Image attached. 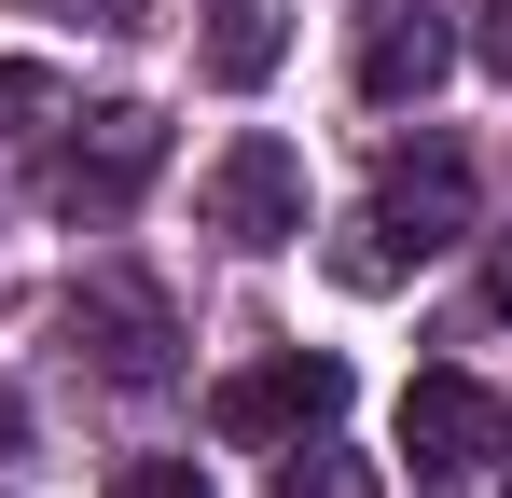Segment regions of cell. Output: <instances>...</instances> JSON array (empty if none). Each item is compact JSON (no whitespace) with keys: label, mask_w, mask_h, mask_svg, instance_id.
I'll list each match as a JSON object with an SVG mask.
<instances>
[{"label":"cell","mask_w":512,"mask_h":498,"mask_svg":"<svg viewBox=\"0 0 512 498\" xmlns=\"http://www.w3.org/2000/svg\"><path fill=\"white\" fill-rule=\"evenodd\" d=\"M443 70H457V28H443V14H416V0L360 14V97H374V111H416Z\"/></svg>","instance_id":"obj_7"},{"label":"cell","mask_w":512,"mask_h":498,"mask_svg":"<svg viewBox=\"0 0 512 498\" xmlns=\"http://www.w3.org/2000/svg\"><path fill=\"white\" fill-rule=\"evenodd\" d=\"M153 166H167V111L111 97V111H70V139H56V166H42V194H56L70 222H125V208L153 194Z\"/></svg>","instance_id":"obj_1"},{"label":"cell","mask_w":512,"mask_h":498,"mask_svg":"<svg viewBox=\"0 0 512 498\" xmlns=\"http://www.w3.org/2000/svg\"><path fill=\"white\" fill-rule=\"evenodd\" d=\"M360 263L374 277H402V263H429V249L471 236V153H443V139H416V153H388V180H374V222H360Z\"/></svg>","instance_id":"obj_3"},{"label":"cell","mask_w":512,"mask_h":498,"mask_svg":"<svg viewBox=\"0 0 512 498\" xmlns=\"http://www.w3.org/2000/svg\"><path fill=\"white\" fill-rule=\"evenodd\" d=\"M485 305L512 319V236H485Z\"/></svg>","instance_id":"obj_14"},{"label":"cell","mask_w":512,"mask_h":498,"mask_svg":"<svg viewBox=\"0 0 512 498\" xmlns=\"http://www.w3.org/2000/svg\"><path fill=\"white\" fill-rule=\"evenodd\" d=\"M333 415H346V360H333V346H263V360H236V374H222L208 429L277 457V443H305V429H333Z\"/></svg>","instance_id":"obj_2"},{"label":"cell","mask_w":512,"mask_h":498,"mask_svg":"<svg viewBox=\"0 0 512 498\" xmlns=\"http://www.w3.org/2000/svg\"><path fill=\"white\" fill-rule=\"evenodd\" d=\"M0 443H14V388H0Z\"/></svg>","instance_id":"obj_16"},{"label":"cell","mask_w":512,"mask_h":498,"mask_svg":"<svg viewBox=\"0 0 512 498\" xmlns=\"http://www.w3.org/2000/svg\"><path fill=\"white\" fill-rule=\"evenodd\" d=\"M70 346H84L111 388H167V374H180V360H167V346H180L167 291L125 277V263H84V277H70Z\"/></svg>","instance_id":"obj_4"},{"label":"cell","mask_w":512,"mask_h":498,"mask_svg":"<svg viewBox=\"0 0 512 498\" xmlns=\"http://www.w3.org/2000/svg\"><path fill=\"white\" fill-rule=\"evenodd\" d=\"M14 14H42V28H139L153 0H14Z\"/></svg>","instance_id":"obj_11"},{"label":"cell","mask_w":512,"mask_h":498,"mask_svg":"<svg viewBox=\"0 0 512 498\" xmlns=\"http://www.w3.org/2000/svg\"><path fill=\"white\" fill-rule=\"evenodd\" d=\"M208 236L222 249H305V153L291 139H222L208 153Z\"/></svg>","instance_id":"obj_5"},{"label":"cell","mask_w":512,"mask_h":498,"mask_svg":"<svg viewBox=\"0 0 512 498\" xmlns=\"http://www.w3.org/2000/svg\"><path fill=\"white\" fill-rule=\"evenodd\" d=\"M263 498H374V471L346 457L333 429H305V443H277V485H263Z\"/></svg>","instance_id":"obj_9"},{"label":"cell","mask_w":512,"mask_h":498,"mask_svg":"<svg viewBox=\"0 0 512 498\" xmlns=\"http://www.w3.org/2000/svg\"><path fill=\"white\" fill-rule=\"evenodd\" d=\"M499 485H512V415H499Z\"/></svg>","instance_id":"obj_15"},{"label":"cell","mask_w":512,"mask_h":498,"mask_svg":"<svg viewBox=\"0 0 512 498\" xmlns=\"http://www.w3.org/2000/svg\"><path fill=\"white\" fill-rule=\"evenodd\" d=\"M111 498H208L194 457H139V471H111Z\"/></svg>","instance_id":"obj_10"},{"label":"cell","mask_w":512,"mask_h":498,"mask_svg":"<svg viewBox=\"0 0 512 498\" xmlns=\"http://www.w3.org/2000/svg\"><path fill=\"white\" fill-rule=\"evenodd\" d=\"M471 56H485V70H512V0H471Z\"/></svg>","instance_id":"obj_13"},{"label":"cell","mask_w":512,"mask_h":498,"mask_svg":"<svg viewBox=\"0 0 512 498\" xmlns=\"http://www.w3.org/2000/svg\"><path fill=\"white\" fill-rule=\"evenodd\" d=\"M402 457H416V485H485L499 471V402L471 388V374H416L402 388Z\"/></svg>","instance_id":"obj_6"},{"label":"cell","mask_w":512,"mask_h":498,"mask_svg":"<svg viewBox=\"0 0 512 498\" xmlns=\"http://www.w3.org/2000/svg\"><path fill=\"white\" fill-rule=\"evenodd\" d=\"M28 111H70L42 70H0V139H28Z\"/></svg>","instance_id":"obj_12"},{"label":"cell","mask_w":512,"mask_h":498,"mask_svg":"<svg viewBox=\"0 0 512 498\" xmlns=\"http://www.w3.org/2000/svg\"><path fill=\"white\" fill-rule=\"evenodd\" d=\"M291 56V14L277 0H208V83H263Z\"/></svg>","instance_id":"obj_8"}]
</instances>
